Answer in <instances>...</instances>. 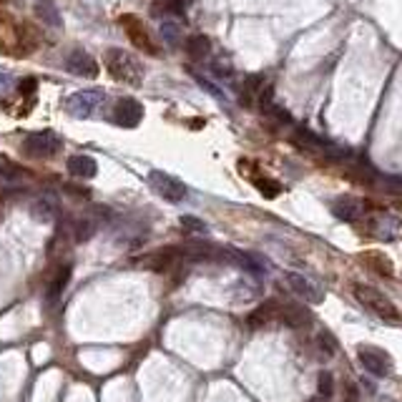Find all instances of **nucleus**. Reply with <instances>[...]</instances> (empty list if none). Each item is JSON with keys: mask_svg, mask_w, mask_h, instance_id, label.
Returning <instances> with one entry per match:
<instances>
[{"mask_svg": "<svg viewBox=\"0 0 402 402\" xmlns=\"http://www.w3.org/2000/svg\"><path fill=\"white\" fill-rule=\"evenodd\" d=\"M106 68L114 75L116 80H123V83H131V86H138L141 78H144V68L138 63L131 53L121 51V48H109L104 53Z\"/></svg>", "mask_w": 402, "mask_h": 402, "instance_id": "obj_1", "label": "nucleus"}, {"mask_svg": "<svg viewBox=\"0 0 402 402\" xmlns=\"http://www.w3.org/2000/svg\"><path fill=\"white\" fill-rule=\"evenodd\" d=\"M355 297L360 305H365L370 312H374V315L385 317V319H400V312H397L395 302H392L390 297H385L379 289L365 287V284H355Z\"/></svg>", "mask_w": 402, "mask_h": 402, "instance_id": "obj_2", "label": "nucleus"}, {"mask_svg": "<svg viewBox=\"0 0 402 402\" xmlns=\"http://www.w3.org/2000/svg\"><path fill=\"white\" fill-rule=\"evenodd\" d=\"M58 151H61V138L53 131L30 133L23 141V156H28V159H51Z\"/></svg>", "mask_w": 402, "mask_h": 402, "instance_id": "obj_3", "label": "nucleus"}, {"mask_svg": "<svg viewBox=\"0 0 402 402\" xmlns=\"http://www.w3.org/2000/svg\"><path fill=\"white\" fill-rule=\"evenodd\" d=\"M357 357H360L362 367L367 370L370 374H374V377H387V374L392 372L390 355H387V352H382V350H377V347H372V345L360 347Z\"/></svg>", "mask_w": 402, "mask_h": 402, "instance_id": "obj_4", "label": "nucleus"}, {"mask_svg": "<svg viewBox=\"0 0 402 402\" xmlns=\"http://www.w3.org/2000/svg\"><path fill=\"white\" fill-rule=\"evenodd\" d=\"M146 269L156 272V274H166V272H171L173 267L184 264V249L181 247H161L156 249L154 254H149L146 257Z\"/></svg>", "mask_w": 402, "mask_h": 402, "instance_id": "obj_5", "label": "nucleus"}, {"mask_svg": "<svg viewBox=\"0 0 402 402\" xmlns=\"http://www.w3.org/2000/svg\"><path fill=\"white\" fill-rule=\"evenodd\" d=\"M149 184H151V189L161 196V199L171 201V204H176V201H181L186 196V186L181 184L178 178L169 176V173H164V171H151Z\"/></svg>", "mask_w": 402, "mask_h": 402, "instance_id": "obj_6", "label": "nucleus"}, {"mask_svg": "<svg viewBox=\"0 0 402 402\" xmlns=\"http://www.w3.org/2000/svg\"><path fill=\"white\" fill-rule=\"evenodd\" d=\"M111 118L121 128H136L141 123V118H144V106L138 104L136 98H121L118 104L114 106Z\"/></svg>", "mask_w": 402, "mask_h": 402, "instance_id": "obj_7", "label": "nucleus"}, {"mask_svg": "<svg viewBox=\"0 0 402 402\" xmlns=\"http://www.w3.org/2000/svg\"><path fill=\"white\" fill-rule=\"evenodd\" d=\"M106 93L98 91V88H91V91H78L75 96L68 98V111L75 116V118H88L98 106L104 104Z\"/></svg>", "mask_w": 402, "mask_h": 402, "instance_id": "obj_8", "label": "nucleus"}, {"mask_svg": "<svg viewBox=\"0 0 402 402\" xmlns=\"http://www.w3.org/2000/svg\"><path fill=\"white\" fill-rule=\"evenodd\" d=\"M284 281H287V287L292 289L299 299H305L307 305H319L322 299H324V292L317 287L315 281L297 274V272H287V274H284Z\"/></svg>", "mask_w": 402, "mask_h": 402, "instance_id": "obj_9", "label": "nucleus"}, {"mask_svg": "<svg viewBox=\"0 0 402 402\" xmlns=\"http://www.w3.org/2000/svg\"><path fill=\"white\" fill-rule=\"evenodd\" d=\"M66 68L75 75H83V78H96L98 75V63L91 53H86L83 48H73V51L66 56Z\"/></svg>", "mask_w": 402, "mask_h": 402, "instance_id": "obj_10", "label": "nucleus"}, {"mask_svg": "<svg viewBox=\"0 0 402 402\" xmlns=\"http://www.w3.org/2000/svg\"><path fill=\"white\" fill-rule=\"evenodd\" d=\"M121 25H123V30H126V35L128 38L136 43L141 51H146V53H156V46L151 43V35L146 33V28H144V23L138 20V18H133V16H123L121 18Z\"/></svg>", "mask_w": 402, "mask_h": 402, "instance_id": "obj_11", "label": "nucleus"}, {"mask_svg": "<svg viewBox=\"0 0 402 402\" xmlns=\"http://www.w3.org/2000/svg\"><path fill=\"white\" fill-rule=\"evenodd\" d=\"M279 310H281V305H279V302H274V299H269V302H264V305H259L257 310L249 312V317H247L249 329L269 327L272 322L279 319Z\"/></svg>", "mask_w": 402, "mask_h": 402, "instance_id": "obj_12", "label": "nucleus"}, {"mask_svg": "<svg viewBox=\"0 0 402 402\" xmlns=\"http://www.w3.org/2000/svg\"><path fill=\"white\" fill-rule=\"evenodd\" d=\"M312 319H315V317H312V312L307 310L305 305H281V310H279V322L292 329L310 327Z\"/></svg>", "mask_w": 402, "mask_h": 402, "instance_id": "obj_13", "label": "nucleus"}, {"mask_svg": "<svg viewBox=\"0 0 402 402\" xmlns=\"http://www.w3.org/2000/svg\"><path fill=\"white\" fill-rule=\"evenodd\" d=\"M332 214L337 219H342V221H347V224H352V221H357L365 214V204L360 199H355V196H339L332 204Z\"/></svg>", "mask_w": 402, "mask_h": 402, "instance_id": "obj_14", "label": "nucleus"}, {"mask_svg": "<svg viewBox=\"0 0 402 402\" xmlns=\"http://www.w3.org/2000/svg\"><path fill=\"white\" fill-rule=\"evenodd\" d=\"M71 274H73V264H71V262H63V264H58L56 269L51 272V279H48L46 284L48 299H56L63 294V289L68 287V281H71Z\"/></svg>", "mask_w": 402, "mask_h": 402, "instance_id": "obj_15", "label": "nucleus"}, {"mask_svg": "<svg viewBox=\"0 0 402 402\" xmlns=\"http://www.w3.org/2000/svg\"><path fill=\"white\" fill-rule=\"evenodd\" d=\"M370 231L379 239H395L402 231V221L397 217H390V214H379V217L370 219Z\"/></svg>", "mask_w": 402, "mask_h": 402, "instance_id": "obj_16", "label": "nucleus"}, {"mask_svg": "<svg viewBox=\"0 0 402 402\" xmlns=\"http://www.w3.org/2000/svg\"><path fill=\"white\" fill-rule=\"evenodd\" d=\"M68 171L73 173L75 178H93L98 173V164L96 159H91V156H71L68 159Z\"/></svg>", "mask_w": 402, "mask_h": 402, "instance_id": "obj_17", "label": "nucleus"}, {"mask_svg": "<svg viewBox=\"0 0 402 402\" xmlns=\"http://www.w3.org/2000/svg\"><path fill=\"white\" fill-rule=\"evenodd\" d=\"M96 231H98V221L91 217H83V219H78V221H71V241H75V244L88 241Z\"/></svg>", "mask_w": 402, "mask_h": 402, "instance_id": "obj_18", "label": "nucleus"}, {"mask_svg": "<svg viewBox=\"0 0 402 402\" xmlns=\"http://www.w3.org/2000/svg\"><path fill=\"white\" fill-rule=\"evenodd\" d=\"M33 13L38 20H43L46 25H61V13H58L53 0H35Z\"/></svg>", "mask_w": 402, "mask_h": 402, "instance_id": "obj_19", "label": "nucleus"}, {"mask_svg": "<svg viewBox=\"0 0 402 402\" xmlns=\"http://www.w3.org/2000/svg\"><path fill=\"white\" fill-rule=\"evenodd\" d=\"M186 53H189L191 58H196V61H204V58L212 53V40H209L207 35H191V38L186 40Z\"/></svg>", "mask_w": 402, "mask_h": 402, "instance_id": "obj_20", "label": "nucleus"}, {"mask_svg": "<svg viewBox=\"0 0 402 402\" xmlns=\"http://www.w3.org/2000/svg\"><path fill=\"white\" fill-rule=\"evenodd\" d=\"M30 212H33V217L40 219V221H56V217H58V201L43 196V199L35 201Z\"/></svg>", "mask_w": 402, "mask_h": 402, "instance_id": "obj_21", "label": "nucleus"}, {"mask_svg": "<svg viewBox=\"0 0 402 402\" xmlns=\"http://www.w3.org/2000/svg\"><path fill=\"white\" fill-rule=\"evenodd\" d=\"M362 262H367L370 264V269H374L377 274H382V276H392V262L385 257L382 252H367V254H362Z\"/></svg>", "mask_w": 402, "mask_h": 402, "instance_id": "obj_22", "label": "nucleus"}, {"mask_svg": "<svg viewBox=\"0 0 402 402\" xmlns=\"http://www.w3.org/2000/svg\"><path fill=\"white\" fill-rule=\"evenodd\" d=\"M254 184H257V189L262 191V194H264L267 199H274V196H279V194H281L279 181H274V178H257Z\"/></svg>", "mask_w": 402, "mask_h": 402, "instance_id": "obj_23", "label": "nucleus"}, {"mask_svg": "<svg viewBox=\"0 0 402 402\" xmlns=\"http://www.w3.org/2000/svg\"><path fill=\"white\" fill-rule=\"evenodd\" d=\"M161 38L166 40L169 46H176L181 40V28L176 23H161Z\"/></svg>", "mask_w": 402, "mask_h": 402, "instance_id": "obj_24", "label": "nucleus"}, {"mask_svg": "<svg viewBox=\"0 0 402 402\" xmlns=\"http://www.w3.org/2000/svg\"><path fill=\"white\" fill-rule=\"evenodd\" d=\"M317 345H319V350L324 352L327 357L337 352V339H334L329 332H319V334H317Z\"/></svg>", "mask_w": 402, "mask_h": 402, "instance_id": "obj_25", "label": "nucleus"}, {"mask_svg": "<svg viewBox=\"0 0 402 402\" xmlns=\"http://www.w3.org/2000/svg\"><path fill=\"white\" fill-rule=\"evenodd\" d=\"M317 385H319V397H332L334 392V377L332 372H319V379H317Z\"/></svg>", "mask_w": 402, "mask_h": 402, "instance_id": "obj_26", "label": "nucleus"}, {"mask_svg": "<svg viewBox=\"0 0 402 402\" xmlns=\"http://www.w3.org/2000/svg\"><path fill=\"white\" fill-rule=\"evenodd\" d=\"M181 224H184V229L191 231V234H207V224L196 217H181Z\"/></svg>", "mask_w": 402, "mask_h": 402, "instance_id": "obj_27", "label": "nucleus"}, {"mask_svg": "<svg viewBox=\"0 0 402 402\" xmlns=\"http://www.w3.org/2000/svg\"><path fill=\"white\" fill-rule=\"evenodd\" d=\"M212 71H214V75H219V78H231V73H234L226 61H217V63H212Z\"/></svg>", "mask_w": 402, "mask_h": 402, "instance_id": "obj_28", "label": "nucleus"}, {"mask_svg": "<svg viewBox=\"0 0 402 402\" xmlns=\"http://www.w3.org/2000/svg\"><path fill=\"white\" fill-rule=\"evenodd\" d=\"M35 86H38V83H35V78H23V80H20V86H18V91H20V93H33Z\"/></svg>", "mask_w": 402, "mask_h": 402, "instance_id": "obj_29", "label": "nucleus"}, {"mask_svg": "<svg viewBox=\"0 0 402 402\" xmlns=\"http://www.w3.org/2000/svg\"><path fill=\"white\" fill-rule=\"evenodd\" d=\"M345 402H360V392L355 385H345Z\"/></svg>", "mask_w": 402, "mask_h": 402, "instance_id": "obj_30", "label": "nucleus"}, {"mask_svg": "<svg viewBox=\"0 0 402 402\" xmlns=\"http://www.w3.org/2000/svg\"><path fill=\"white\" fill-rule=\"evenodd\" d=\"M385 184H387V189H390V191H402V176H392V178H387Z\"/></svg>", "mask_w": 402, "mask_h": 402, "instance_id": "obj_31", "label": "nucleus"}, {"mask_svg": "<svg viewBox=\"0 0 402 402\" xmlns=\"http://www.w3.org/2000/svg\"><path fill=\"white\" fill-rule=\"evenodd\" d=\"M68 191L73 196H80V199H88V196H91V191H88V189H78V186H68Z\"/></svg>", "mask_w": 402, "mask_h": 402, "instance_id": "obj_32", "label": "nucleus"}, {"mask_svg": "<svg viewBox=\"0 0 402 402\" xmlns=\"http://www.w3.org/2000/svg\"><path fill=\"white\" fill-rule=\"evenodd\" d=\"M6 209H8V194H0V217H3Z\"/></svg>", "mask_w": 402, "mask_h": 402, "instance_id": "obj_33", "label": "nucleus"}, {"mask_svg": "<svg viewBox=\"0 0 402 402\" xmlns=\"http://www.w3.org/2000/svg\"><path fill=\"white\" fill-rule=\"evenodd\" d=\"M307 402H324V397H312V400H307Z\"/></svg>", "mask_w": 402, "mask_h": 402, "instance_id": "obj_34", "label": "nucleus"}]
</instances>
